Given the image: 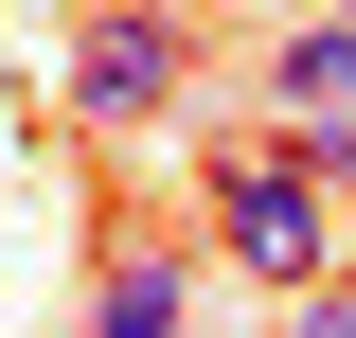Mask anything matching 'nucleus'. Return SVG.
Returning a JSON list of instances; mask_svg holds the SVG:
<instances>
[{
	"label": "nucleus",
	"mask_w": 356,
	"mask_h": 338,
	"mask_svg": "<svg viewBox=\"0 0 356 338\" xmlns=\"http://www.w3.org/2000/svg\"><path fill=\"white\" fill-rule=\"evenodd\" d=\"M214 250L250 267V285H339V178H303V143H214Z\"/></svg>",
	"instance_id": "nucleus-1"
},
{
	"label": "nucleus",
	"mask_w": 356,
	"mask_h": 338,
	"mask_svg": "<svg viewBox=\"0 0 356 338\" xmlns=\"http://www.w3.org/2000/svg\"><path fill=\"white\" fill-rule=\"evenodd\" d=\"M303 338H356V267H339V285H303Z\"/></svg>",
	"instance_id": "nucleus-5"
},
{
	"label": "nucleus",
	"mask_w": 356,
	"mask_h": 338,
	"mask_svg": "<svg viewBox=\"0 0 356 338\" xmlns=\"http://www.w3.org/2000/svg\"><path fill=\"white\" fill-rule=\"evenodd\" d=\"M339 18H356V0H339Z\"/></svg>",
	"instance_id": "nucleus-6"
},
{
	"label": "nucleus",
	"mask_w": 356,
	"mask_h": 338,
	"mask_svg": "<svg viewBox=\"0 0 356 338\" xmlns=\"http://www.w3.org/2000/svg\"><path fill=\"white\" fill-rule=\"evenodd\" d=\"M178 89H196V18L178 0H89L72 18V125L89 143H143Z\"/></svg>",
	"instance_id": "nucleus-2"
},
{
	"label": "nucleus",
	"mask_w": 356,
	"mask_h": 338,
	"mask_svg": "<svg viewBox=\"0 0 356 338\" xmlns=\"http://www.w3.org/2000/svg\"><path fill=\"white\" fill-rule=\"evenodd\" d=\"M267 125H303V107H356V18H303V36H267Z\"/></svg>",
	"instance_id": "nucleus-4"
},
{
	"label": "nucleus",
	"mask_w": 356,
	"mask_h": 338,
	"mask_svg": "<svg viewBox=\"0 0 356 338\" xmlns=\"http://www.w3.org/2000/svg\"><path fill=\"white\" fill-rule=\"evenodd\" d=\"M178 321H196V250H161V232L89 250V303H72V338H178Z\"/></svg>",
	"instance_id": "nucleus-3"
}]
</instances>
